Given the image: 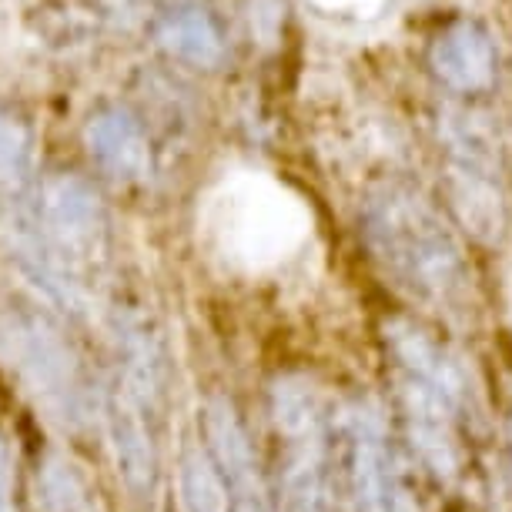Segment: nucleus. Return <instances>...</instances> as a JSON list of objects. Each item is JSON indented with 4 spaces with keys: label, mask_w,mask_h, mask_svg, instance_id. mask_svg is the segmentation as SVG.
<instances>
[{
    "label": "nucleus",
    "mask_w": 512,
    "mask_h": 512,
    "mask_svg": "<svg viewBox=\"0 0 512 512\" xmlns=\"http://www.w3.org/2000/svg\"><path fill=\"white\" fill-rule=\"evenodd\" d=\"M395 405L412 459L439 482L462 472V422L472 412L469 372L446 345L409 318L385 325Z\"/></svg>",
    "instance_id": "f257e3e1"
},
{
    "label": "nucleus",
    "mask_w": 512,
    "mask_h": 512,
    "mask_svg": "<svg viewBox=\"0 0 512 512\" xmlns=\"http://www.w3.org/2000/svg\"><path fill=\"white\" fill-rule=\"evenodd\" d=\"M362 235L372 258L402 292L432 308H456L469 295V262L456 231L422 191L382 181L362 201Z\"/></svg>",
    "instance_id": "f03ea898"
},
{
    "label": "nucleus",
    "mask_w": 512,
    "mask_h": 512,
    "mask_svg": "<svg viewBox=\"0 0 512 512\" xmlns=\"http://www.w3.org/2000/svg\"><path fill=\"white\" fill-rule=\"evenodd\" d=\"M168 402V355L148 318L118 325V369L108 392V436L124 489L151 502L161 482V425Z\"/></svg>",
    "instance_id": "7ed1b4c3"
},
{
    "label": "nucleus",
    "mask_w": 512,
    "mask_h": 512,
    "mask_svg": "<svg viewBox=\"0 0 512 512\" xmlns=\"http://www.w3.org/2000/svg\"><path fill=\"white\" fill-rule=\"evenodd\" d=\"M278 512H349L335 452V405L305 379L272 389Z\"/></svg>",
    "instance_id": "20e7f679"
},
{
    "label": "nucleus",
    "mask_w": 512,
    "mask_h": 512,
    "mask_svg": "<svg viewBox=\"0 0 512 512\" xmlns=\"http://www.w3.org/2000/svg\"><path fill=\"white\" fill-rule=\"evenodd\" d=\"M335 452L349 512H422L409 462L369 402L335 409Z\"/></svg>",
    "instance_id": "39448f33"
},
{
    "label": "nucleus",
    "mask_w": 512,
    "mask_h": 512,
    "mask_svg": "<svg viewBox=\"0 0 512 512\" xmlns=\"http://www.w3.org/2000/svg\"><path fill=\"white\" fill-rule=\"evenodd\" d=\"M449 144V188L462 225L482 241H499L506 228V195L499 178V151L489 131L472 118L446 121Z\"/></svg>",
    "instance_id": "423d86ee"
},
{
    "label": "nucleus",
    "mask_w": 512,
    "mask_h": 512,
    "mask_svg": "<svg viewBox=\"0 0 512 512\" xmlns=\"http://www.w3.org/2000/svg\"><path fill=\"white\" fill-rule=\"evenodd\" d=\"M201 439H205L201 449L208 452L211 466L225 482V489L235 496L241 512H265V489L255 446H251L238 409L225 395L208 399L205 409H201Z\"/></svg>",
    "instance_id": "0eeeda50"
},
{
    "label": "nucleus",
    "mask_w": 512,
    "mask_h": 512,
    "mask_svg": "<svg viewBox=\"0 0 512 512\" xmlns=\"http://www.w3.org/2000/svg\"><path fill=\"white\" fill-rule=\"evenodd\" d=\"M429 67L442 88L482 94L499 77V44L476 17H456L429 44Z\"/></svg>",
    "instance_id": "6e6552de"
},
{
    "label": "nucleus",
    "mask_w": 512,
    "mask_h": 512,
    "mask_svg": "<svg viewBox=\"0 0 512 512\" xmlns=\"http://www.w3.org/2000/svg\"><path fill=\"white\" fill-rule=\"evenodd\" d=\"M91 158L118 181H144L151 175V141L144 124L121 104H108L91 114L84 128Z\"/></svg>",
    "instance_id": "1a4fd4ad"
},
{
    "label": "nucleus",
    "mask_w": 512,
    "mask_h": 512,
    "mask_svg": "<svg viewBox=\"0 0 512 512\" xmlns=\"http://www.w3.org/2000/svg\"><path fill=\"white\" fill-rule=\"evenodd\" d=\"M154 41L191 67H218L228 54V37L218 17L198 0H175L164 7L154 21Z\"/></svg>",
    "instance_id": "9d476101"
},
{
    "label": "nucleus",
    "mask_w": 512,
    "mask_h": 512,
    "mask_svg": "<svg viewBox=\"0 0 512 512\" xmlns=\"http://www.w3.org/2000/svg\"><path fill=\"white\" fill-rule=\"evenodd\" d=\"M11 349L17 365L27 372V379L37 385V392L51 389L67 395L61 385L67 382L74 389V375H71V355H67L64 342L57 338V332L47 322H37V318H17L11 328Z\"/></svg>",
    "instance_id": "9b49d317"
},
{
    "label": "nucleus",
    "mask_w": 512,
    "mask_h": 512,
    "mask_svg": "<svg viewBox=\"0 0 512 512\" xmlns=\"http://www.w3.org/2000/svg\"><path fill=\"white\" fill-rule=\"evenodd\" d=\"M0 191L7 205H24L37 195L34 134L11 111H0Z\"/></svg>",
    "instance_id": "f8f14e48"
},
{
    "label": "nucleus",
    "mask_w": 512,
    "mask_h": 512,
    "mask_svg": "<svg viewBox=\"0 0 512 512\" xmlns=\"http://www.w3.org/2000/svg\"><path fill=\"white\" fill-rule=\"evenodd\" d=\"M181 492H185L188 512H241L201 446H191L181 459Z\"/></svg>",
    "instance_id": "ddd939ff"
},
{
    "label": "nucleus",
    "mask_w": 512,
    "mask_h": 512,
    "mask_svg": "<svg viewBox=\"0 0 512 512\" xmlns=\"http://www.w3.org/2000/svg\"><path fill=\"white\" fill-rule=\"evenodd\" d=\"M41 512H98V499L91 496L81 472L64 462H51L41 476Z\"/></svg>",
    "instance_id": "4468645a"
},
{
    "label": "nucleus",
    "mask_w": 512,
    "mask_h": 512,
    "mask_svg": "<svg viewBox=\"0 0 512 512\" xmlns=\"http://www.w3.org/2000/svg\"><path fill=\"white\" fill-rule=\"evenodd\" d=\"M0 512H14V462L4 439H0Z\"/></svg>",
    "instance_id": "2eb2a0df"
}]
</instances>
